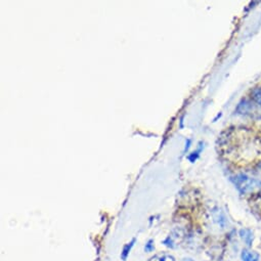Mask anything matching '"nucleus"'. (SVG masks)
<instances>
[{
  "mask_svg": "<svg viewBox=\"0 0 261 261\" xmlns=\"http://www.w3.org/2000/svg\"><path fill=\"white\" fill-rule=\"evenodd\" d=\"M250 97H251V101L261 109V87H254V88L250 92Z\"/></svg>",
  "mask_w": 261,
  "mask_h": 261,
  "instance_id": "obj_4",
  "label": "nucleus"
},
{
  "mask_svg": "<svg viewBox=\"0 0 261 261\" xmlns=\"http://www.w3.org/2000/svg\"><path fill=\"white\" fill-rule=\"evenodd\" d=\"M236 187L244 195L255 194L261 191V177L257 175L240 174L236 177Z\"/></svg>",
  "mask_w": 261,
  "mask_h": 261,
  "instance_id": "obj_1",
  "label": "nucleus"
},
{
  "mask_svg": "<svg viewBox=\"0 0 261 261\" xmlns=\"http://www.w3.org/2000/svg\"><path fill=\"white\" fill-rule=\"evenodd\" d=\"M240 238L248 248L252 247L254 242V234L251 230H249V228H242L240 231Z\"/></svg>",
  "mask_w": 261,
  "mask_h": 261,
  "instance_id": "obj_2",
  "label": "nucleus"
},
{
  "mask_svg": "<svg viewBox=\"0 0 261 261\" xmlns=\"http://www.w3.org/2000/svg\"><path fill=\"white\" fill-rule=\"evenodd\" d=\"M241 259L242 261H260V254L254 250L246 248L242 250Z\"/></svg>",
  "mask_w": 261,
  "mask_h": 261,
  "instance_id": "obj_3",
  "label": "nucleus"
},
{
  "mask_svg": "<svg viewBox=\"0 0 261 261\" xmlns=\"http://www.w3.org/2000/svg\"><path fill=\"white\" fill-rule=\"evenodd\" d=\"M257 169H258L259 171H261V161L258 162V164H257Z\"/></svg>",
  "mask_w": 261,
  "mask_h": 261,
  "instance_id": "obj_7",
  "label": "nucleus"
},
{
  "mask_svg": "<svg viewBox=\"0 0 261 261\" xmlns=\"http://www.w3.org/2000/svg\"><path fill=\"white\" fill-rule=\"evenodd\" d=\"M182 261H194V260L191 259V258H186V259H183Z\"/></svg>",
  "mask_w": 261,
  "mask_h": 261,
  "instance_id": "obj_8",
  "label": "nucleus"
},
{
  "mask_svg": "<svg viewBox=\"0 0 261 261\" xmlns=\"http://www.w3.org/2000/svg\"><path fill=\"white\" fill-rule=\"evenodd\" d=\"M145 249H146V251H152V250L154 249V245H152V241H150V242L147 244V246L145 247Z\"/></svg>",
  "mask_w": 261,
  "mask_h": 261,
  "instance_id": "obj_6",
  "label": "nucleus"
},
{
  "mask_svg": "<svg viewBox=\"0 0 261 261\" xmlns=\"http://www.w3.org/2000/svg\"><path fill=\"white\" fill-rule=\"evenodd\" d=\"M150 261H175V259H174V257L170 254L162 253V254H157L154 257H152Z\"/></svg>",
  "mask_w": 261,
  "mask_h": 261,
  "instance_id": "obj_5",
  "label": "nucleus"
}]
</instances>
